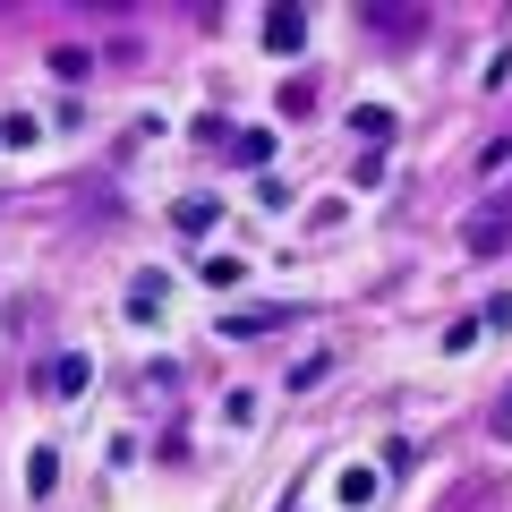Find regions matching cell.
<instances>
[{
  "label": "cell",
  "mask_w": 512,
  "mask_h": 512,
  "mask_svg": "<svg viewBox=\"0 0 512 512\" xmlns=\"http://www.w3.org/2000/svg\"><path fill=\"white\" fill-rule=\"evenodd\" d=\"M299 43H308V9H299V0H282L274 18H265V52H282V60H291Z\"/></svg>",
  "instance_id": "6da1fadb"
},
{
  "label": "cell",
  "mask_w": 512,
  "mask_h": 512,
  "mask_svg": "<svg viewBox=\"0 0 512 512\" xmlns=\"http://www.w3.org/2000/svg\"><path fill=\"white\" fill-rule=\"evenodd\" d=\"M163 316V274H137L128 282V325H154Z\"/></svg>",
  "instance_id": "7a4b0ae2"
},
{
  "label": "cell",
  "mask_w": 512,
  "mask_h": 512,
  "mask_svg": "<svg viewBox=\"0 0 512 512\" xmlns=\"http://www.w3.org/2000/svg\"><path fill=\"white\" fill-rule=\"evenodd\" d=\"M171 222H180L188 239H205V231L222 222V205H214V197H180V205H171Z\"/></svg>",
  "instance_id": "3957f363"
},
{
  "label": "cell",
  "mask_w": 512,
  "mask_h": 512,
  "mask_svg": "<svg viewBox=\"0 0 512 512\" xmlns=\"http://www.w3.org/2000/svg\"><path fill=\"white\" fill-rule=\"evenodd\" d=\"M86 384H94V359H86V350H69V359L52 367V393H69V402H77Z\"/></svg>",
  "instance_id": "277c9868"
},
{
  "label": "cell",
  "mask_w": 512,
  "mask_h": 512,
  "mask_svg": "<svg viewBox=\"0 0 512 512\" xmlns=\"http://www.w3.org/2000/svg\"><path fill=\"white\" fill-rule=\"evenodd\" d=\"M265 154H274V137H265V128H248V137H231V163H248V171H256Z\"/></svg>",
  "instance_id": "5b68a950"
},
{
  "label": "cell",
  "mask_w": 512,
  "mask_h": 512,
  "mask_svg": "<svg viewBox=\"0 0 512 512\" xmlns=\"http://www.w3.org/2000/svg\"><path fill=\"white\" fill-rule=\"evenodd\" d=\"M376 487H384L376 470H342V504H376Z\"/></svg>",
  "instance_id": "8992f818"
},
{
  "label": "cell",
  "mask_w": 512,
  "mask_h": 512,
  "mask_svg": "<svg viewBox=\"0 0 512 512\" xmlns=\"http://www.w3.org/2000/svg\"><path fill=\"white\" fill-rule=\"evenodd\" d=\"M26 487L52 495V487H60V453H35V461H26Z\"/></svg>",
  "instance_id": "52a82bcc"
},
{
  "label": "cell",
  "mask_w": 512,
  "mask_h": 512,
  "mask_svg": "<svg viewBox=\"0 0 512 512\" xmlns=\"http://www.w3.org/2000/svg\"><path fill=\"white\" fill-rule=\"evenodd\" d=\"M350 128H359V137H376V146H384V137H393V111H376V103H367V111H350Z\"/></svg>",
  "instance_id": "ba28073f"
},
{
  "label": "cell",
  "mask_w": 512,
  "mask_h": 512,
  "mask_svg": "<svg viewBox=\"0 0 512 512\" xmlns=\"http://www.w3.org/2000/svg\"><path fill=\"white\" fill-rule=\"evenodd\" d=\"M325 367H333V350H308V359L291 367V384H299V393H308V384H325Z\"/></svg>",
  "instance_id": "9c48e42d"
},
{
  "label": "cell",
  "mask_w": 512,
  "mask_h": 512,
  "mask_svg": "<svg viewBox=\"0 0 512 512\" xmlns=\"http://www.w3.org/2000/svg\"><path fill=\"white\" fill-rule=\"evenodd\" d=\"M274 316H282V308H239V316H231V325H222V333H265V325H274Z\"/></svg>",
  "instance_id": "30bf717a"
},
{
  "label": "cell",
  "mask_w": 512,
  "mask_h": 512,
  "mask_svg": "<svg viewBox=\"0 0 512 512\" xmlns=\"http://www.w3.org/2000/svg\"><path fill=\"white\" fill-rule=\"evenodd\" d=\"M495 436L512 444V393H504V402H495Z\"/></svg>",
  "instance_id": "8fae6325"
}]
</instances>
